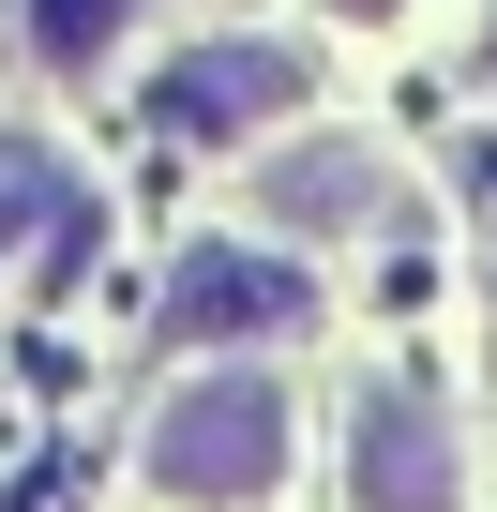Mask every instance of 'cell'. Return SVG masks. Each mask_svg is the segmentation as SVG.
<instances>
[{
  "label": "cell",
  "mask_w": 497,
  "mask_h": 512,
  "mask_svg": "<svg viewBox=\"0 0 497 512\" xmlns=\"http://www.w3.org/2000/svg\"><path fill=\"white\" fill-rule=\"evenodd\" d=\"M151 482L196 497V512H241L287 482V392L272 377H181L151 407Z\"/></svg>",
  "instance_id": "6da1fadb"
},
{
  "label": "cell",
  "mask_w": 497,
  "mask_h": 512,
  "mask_svg": "<svg viewBox=\"0 0 497 512\" xmlns=\"http://www.w3.org/2000/svg\"><path fill=\"white\" fill-rule=\"evenodd\" d=\"M302 317H317V287L287 272V256H257V241H196L181 272H166V332L181 347H272Z\"/></svg>",
  "instance_id": "7a4b0ae2"
},
{
  "label": "cell",
  "mask_w": 497,
  "mask_h": 512,
  "mask_svg": "<svg viewBox=\"0 0 497 512\" xmlns=\"http://www.w3.org/2000/svg\"><path fill=\"white\" fill-rule=\"evenodd\" d=\"M302 46H181L166 76H151V121L166 136H257V121H287L302 106Z\"/></svg>",
  "instance_id": "3957f363"
},
{
  "label": "cell",
  "mask_w": 497,
  "mask_h": 512,
  "mask_svg": "<svg viewBox=\"0 0 497 512\" xmlns=\"http://www.w3.org/2000/svg\"><path fill=\"white\" fill-rule=\"evenodd\" d=\"M347 482H362V512H452L467 482H452V437H437V407H407V392H377L362 407V437H347Z\"/></svg>",
  "instance_id": "277c9868"
},
{
  "label": "cell",
  "mask_w": 497,
  "mask_h": 512,
  "mask_svg": "<svg viewBox=\"0 0 497 512\" xmlns=\"http://www.w3.org/2000/svg\"><path fill=\"white\" fill-rule=\"evenodd\" d=\"M257 211H272V226H362V211H377V151L302 136V151H272V166H257Z\"/></svg>",
  "instance_id": "5b68a950"
},
{
  "label": "cell",
  "mask_w": 497,
  "mask_h": 512,
  "mask_svg": "<svg viewBox=\"0 0 497 512\" xmlns=\"http://www.w3.org/2000/svg\"><path fill=\"white\" fill-rule=\"evenodd\" d=\"M31 226H46L61 256H91V196H76V181H61L46 151H16V136H0V256H16Z\"/></svg>",
  "instance_id": "8992f818"
},
{
  "label": "cell",
  "mask_w": 497,
  "mask_h": 512,
  "mask_svg": "<svg viewBox=\"0 0 497 512\" xmlns=\"http://www.w3.org/2000/svg\"><path fill=\"white\" fill-rule=\"evenodd\" d=\"M121 16H136V0H31V61H61V76H91V61L121 46Z\"/></svg>",
  "instance_id": "52a82bcc"
},
{
  "label": "cell",
  "mask_w": 497,
  "mask_h": 512,
  "mask_svg": "<svg viewBox=\"0 0 497 512\" xmlns=\"http://www.w3.org/2000/svg\"><path fill=\"white\" fill-rule=\"evenodd\" d=\"M332 16H392V0H332Z\"/></svg>",
  "instance_id": "ba28073f"
},
{
  "label": "cell",
  "mask_w": 497,
  "mask_h": 512,
  "mask_svg": "<svg viewBox=\"0 0 497 512\" xmlns=\"http://www.w3.org/2000/svg\"><path fill=\"white\" fill-rule=\"evenodd\" d=\"M482 61H497V16H482Z\"/></svg>",
  "instance_id": "9c48e42d"
}]
</instances>
